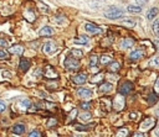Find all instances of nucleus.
<instances>
[{"label":"nucleus","instance_id":"43","mask_svg":"<svg viewBox=\"0 0 159 137\" xmlns=\"http://www.w3.org/2000/svg\"><path fill=\"white\" fill-rule=\"evenodd\" d=\"M155 135H157V136H159V127H158V128H157V131H155Z\"/></svg>","mask_w":159,"mask_h":137},{"label":"nucleus","instance_id":"15","mask_svg":"<svg viewBox=\"0 0 159 137\" xmlns=\"http://www.w3.org/2000/svg\"><path fill=\"white\" fill-rule=\"evenodd\" d=\"M88 41H89V39H88L87 36L81 35L78 39L75 40V43H76V45H83V46H86V45H88Z\"/></svg>","mask_w":159,"mask_h":137},{"label":"nucleus","instance_id":"21","mask_svg":"<svg viewBox=\"0 0 159 137\" xmlns=\"http://www.w3.org/2000/svg\"><path fill=\"white\" fill-rule=\"evenodd\" d=\"M127 10H128L129 13H132V14H139L142 11V8L141 6H137V5H129Z\"/></svg>","mask_w":159,"mask_h":137},{"label":"nucleus","instance_id":"24","mask_svg":"<svg viewBox=\"0 0 159 137\" xmlns=\"http://www.w3.org/2000/svg\"><path fill=\"white\" fill-rule=\"evenodd\" d=\"M71 53H72V56H74L75 58H82V57H83V52H82L81 50H72Z\"/></svg>","mask_w":159,"mask_h":137},{"label":"nucleus","instance_id":"12","mask_svg":"<svg viewBox=\"0 0 159 137\" xmlns=\"http://www.w3.org/2000/svg\"><path fill=\"white\" fill-rule=\"evenodd\" d=\"M19 68H20V71L21 72H26V71H29V68H30V62L27 61V59H21L20 61V63H19Z\"/></svg>","mask_w":159,"mask_h":137},{"label":"nucleus","instance_id":"10","mask_svg":"<svg viewBox=\"0 0 159 137\" xmlns=\"http://www.w3.org/2000/svg\"><path fill=\"white\" fill-rule=\"evenodd\" d=\"M133 46H134V40H132V39H124L122 41V48L123 50H129Z\"/></svg>","mask_w":159,"mask_h":137},{"label":"nucleus","instance_id":"40","mask_svg":"<svg viewBox=\"0 0 159 137\" xmlns=\"http://www.w3.org/2000/svg\"><path fill=\"white\" fill-rule=\"evenodd\" d=\"M154 45H155V47H157V50L159 51V41H154Z\"/></svg>","mask_w":159,"mask_h":137},{"label":"nucleus","instance_id":"7","mask_svg":"<svg viewBox=\"0 0 159 137\" xmlns=\"http://www.w3.org/2000/svg\"><path fill=\"white\" fill-rule=\"evenodd\" d=\"M54 28L52 27H50V26H45V27H42L41 30H40V32H39V35L41 36V37H51L52 35H54Z\"/></svg>","mask_w":159,"mask_h":137},{"label":"nucleus","instance_id":"17","mask_svg":"<svg viewBox=\"0 0 159 137\" xmlns=\"http://www.w3.org/2000/svg\"><path fill=\"white\" fill-rule=\"evenodd\" d=\"M158 13H159V10H158L157 8L149 9V11L147 13V19H148V20H154V17L158 15Z\"/></svg>","mask_w":159,"mask_h":137},{"label":"nucleus","instance_id":"23","mask_svg":"<svg viewBox=\"0 0 159 137\" xmlns=\"http://www.w3.org/2000/svg\"><path fill=\"white\" fill-rule=\"evenodd\" d=\"M158 96L159 95H154V93H152L150 95H149V98H148V102H149V104L150 105H153V104H157V100H158Z\"/></svg>","mask_w":159,"mask_h":137},{"label":"nucleus","instance_id":"33","mask_svg":"<svg viewBox=\"0 0 159 137\" xmlns=\"http://www.w3.org/2000/svg\"><path fill=\"white\" fill-rule=\"evenodd\" d=\"M117 136H128V130H125V128L124 130H119Z\"/></svg>","mask_w":159,"mask_h":137},{"label":"nucleus","instance_id":"30","mask_svg":"<svg viewBox=\"0 0 159 137\" xmlns=\"http://www.w3.org/2000/svg\"><path fill=\"white\" fill-rule=\"evenodd\" d=\"M154 93H155L157 95H159V77L157 78V80H155V83H154Z\"/></svg>","mask_w":159,"mask_h":137},{"label":"nucleus","instance_id":"19","mask_svg":"<svg viewBox=\"0 0 159 137\" xmlns=\"http://www.w3.org/2000/svg\"><path fill=\"white\" fill-rule=\"evenodd\" d=\"M113 61H112V57H109V56H101V58H100V63L101 64H103V65H107V64H109V63H112Z\"/></svg>","mask_w":159,"mask_h":137},{"label":"nucleus","instance_id":"25","mask_svg":"<svg viewBox=\"0 0 159 137\" xmlns=\"http://www.w3.org/2000/svg\"><path fill=\"white\" fill-rule=\"evenodd\" d=\"M91 117H92V115H91L89 113H85V114L80 115V120H81V121H87V120H89Z\"/></svg>","mask_w":159,"mask_h":137},{"label":"nucleus","instance_id":"9","mask_svg":"<svg viewBox=\"0 0 159 137\" xmlns=\"http://www.w3.org/2000/svg\"><path fill=\"white\" fill-rule=\"evenodd\" d=\"M77 94H78V96L80 98H82V99H89L91 96H92V91L89 90V89H86V88H80L78 90H77Z\"/></svg>","mask_w":159,"mask_h":137},{"label":"nucleus","instance_id":"2","mask_svg":"<svg viewBox=\"0 0 159 137\" xmlns=\"http://www.w3.org/2000/svg\"><path fill=\"white\" fill-rule=\"evenodd\" d=\"M63 64H65V68L69 71H75L80 67V62L75 57H67L65 59V62H63Z\"/></svg>","mask_w":159,"mask_h":137},{"label":"nucleus","instance_id":"16","mask_svg":"<svg viewBox=\"0 0 159 137\" xmlns=\"http://www.w3.org/2000/svg\"><path fill=\"white\" fill-rule=\"evenodd\" d=\"M121 24H122V25H124V26H127V27H136V25H137L136 20H133V19H128V17H125Z\"/></svg>","mask_w":159,"mask_h":137},{"label":"nucleus","instance_id":"20","mask_svg":"<svg viewBox=\"0 0 159 137\" xmlns=\"http://www.w3.org/2000/svg\"><path fill=\"white\" fill-rule=\"evenodd\" d=\"M19 105H20L21 110H27V109L30 108V105H31V102H30V100L24 99V100H21V101L19 102Z\"/></svg>","mask_w":159,"mask_h":137},{"label":"nucleus","instance_id":"1","mask_svg":"<svg viewBox=\"0 0 159 137\" xmlns=\"http://www.w3.org/2000/svg\"><path fill=\"white\" fill-rule=\"evenodd\" d=\"M124 15V11L122 9H118L116 6H111L106 13H105V16L107 19H111V20H118L121 19L122 16Z\"/></svg>","mask_w":159,"mask_h":137},{"label":"nucleus","instance_id":"28","mask_svg":"<svg viewBox=\"0 0 159 137\" xmlns=\"http://www.w3.org/2000/svg\"><path fill=\"white\" fill-rule=\"evenodd\" d=\"M150 65L152 67H159V56L150 61Z\"/></svg>","mask_w":159,"mask_h":137},{"label":"nucleus","instance_id":"32","mask_svg":"<svg viewBox=\"0 0 159 137\" xmlns=\"http://www.w3.org/2000/svg\"><path fill=\"white\" fill-rule=\"evenodd\" d=\"M119 69V64L117 63V62H112V65H111V71H113V72H117Z\"/></svg>","mask_w":159,"mask_h":137},{"label":"nucleus","instance_id":"36","mask_svg":"<svg viewBox=\"0 0 159 137\" xmlns=\"http://www.w3.org/2000/svg\"><path fill=\"white\" fill-rule=\"evenodd\" d=\"M5 109H6V104L3 102V101H0V113H3Z\"/></svg>","mask_w":159,"mask_h":137},{"label":"nucleus","instance_id":"41","mask_svg":"<svg viewBox=\"0 0 159 137\" xmlns=\"http://www.w3.org/2000/svg\"><path fill=\"white\" fill-rule=\"evenodd\" d=\"M137 2L139 3V4H144V3H147L148 0H137Z\"/></svg>","mask_w":159,"mask_h":137},{"label":"nucleus","instance_id":"26","mask_svg":"<svg viewBox=\"0 0 159 137\" xmlns=\"http://www.w3.org/2000/svg\"><path fill=\"white\" fill-rule=\"evenodd\" d=\"M152 28H153V31H154V33H157V35H159V20H157V21H154V24H153V26H152Z\"/></svg>","mask_w":159,"mask_h":137},{"label":"nucleus","instance_id":"8","mask_svg":"<svg viewBox=\"0 0 159 137\" xmlns=\"http://www.w3.org/2000/svg\"><path fill=\"white\" fill-rule=\"evenodd\" d=\"M86 82H87V74L86 73H78L77 76L74 77V83L77 84V85L85 84Z\"/></svg>","mask_w":159,"mask_h":137},{"label":"nucleus","instance_id":"31","mask_svg":"<svg viewBox=\"0 0 159 137\" xmlns=\"http://www.w3.org/2000/svg\"><path fill=\"white\" fill-rule=\"evenodd\" d=\"M89 64H91L92 67L97 64V57H96V56H91V57H89Z\"/></svg>","mask_w":159,"mask_h":137},{"label":"nucleus","instance_id":"11","mask_svg":"<svg viewBox=\"0 0 159 137\" xmlns=\"http://www.w3.org/2000/svg\"><path fill=\"white\" fill-rule=\"evenodd\" d=\"M154 125H155V120L149 117V119H147V120L141 125V128H142V130H148V128H150V127L154 126Z\"/></svg>","mask_w":159,"mask_h":137},{"label":"nucleus","instance_id":"6","mask_svg":"<svg viewBox=\"0 0 159 137\" xmlns=\"http://www.w3.org/2000/svg\"><path fill=\"white\" fill-rule=\"evenodd\" d=\"M144 54H145V51H144V50L137 48V50H134V51H132V52L129 53V58H131L132 61H138V59H141L142 57H144Z\"/></svg>","mask_w":159,"mask_h":137},{"label":"nucleus","instance_id":"27","mask_svg":"<svg viewBox=\"0 0 159 137\" xmlns=\"http://www.w3.org/2000/svg\"><path fill=\"white\" fill-rule=\"evenodd\" d=\"M81 108L83 109V110H86V111H88L89 109H91V104L88 101H83V102H81Z\"/></svg>","mask_w":159,"mask_h":137},{"label":"nucleus","instance_id":"35","mask_svg":"<svg viewBox=\"0 0 159 137\" xmlns=\"http://www.w3.org/2000/svg\"><path fill=\"white\" fill-rule=\"evenodd\" d=\"M56 124H57V121H56L55 119H50V120H49L47 126H50V127H51V126H56Z\"/></svg>","mask_w":159,"mask_h":137},{"label":"nucleus","instance_id":"34","mask_svg":"<svg viewBox=\"0 0 159 137\" xmlns=\"http://www.w3.org/2000/svg\"><path fill=\"white\" fill-rule=\"evenodd\" d=\"M30 137H34V136H36V137H40L41 136V133L38 131V130H34L33 132H30V135H29Z\"/></svg>","mask_w":159,"mask_h":137},{"label":"nucleus","instance_id":"13","mask_svg":"<svg viewBox=\"0 0 159 137\" xmlns=\"http://www.w3.org/2000/svg\"><path fill=\"white\" fill-rule=\"evenodd\" d=\"M9 52L13 53V54H16V56H21L22 52H24V48H22V46L16 45V46H13V47L9 50Z\"/></svg>","mask_w":159,"mask_h":137},{"label":"nucleus","instance_id":"22","mask_svg":"<svg viewBox=\"0 0 159 137\" xmlns=\"http://www.w3.org/2000/svg\"><path fill=\"white\" fill-rule=\"evenodd\" d=\"M46 69L49 71V73H45V76H46L47 78H56V77H57V73H56V71H54L51 67H47Z\"/></svg>","mask_w":159,"mask_h":137},{"label":"nucleus","instance_id":"14","mask_svg":"<svg viewBox=\"0 0 159 137\" xmlns=\"http://www.w3.org/2000/svg\"><path fill=\"white\" fill-rule=\"evenodd\" d=\"M25 130H26V127H25V125H22V124H18V125H15L14 128H13V131H14L15 135H22V133L25 132Z\"/></svg>","mask_w":159,"mask_h":137},{"label":"nucleus","instance_id":"4","mask_svg":"<svg viewBox=\"0 0 159 137\" xmlns=\"http://www.w3.org/2000/svg\"><path fill=\"white\" fill-rule=\"evenodd\" d=\"M56 50H57V46H56V43H55V42H52V41L46 42V43L44 45V47H42L44 53H46V54H49V56L54 54V53L56 52Z\"/></svg>","mask_w":159,"mask_h":137},{"label":"nucleus","instance_id":"3","mask_svg":"<svg viewBox=\"0 0 159 137\" xmlns=\"http://www.w3.org/2000/svg\"><path fill=\"white\" fill-rule=\"evenodd\" d=\"M85 30H86L88 33H93V35H100V33L103 32V28H102V27H98L97 25L91 24V22H87V24L85 25Z\"/></svg>","mask_w":159,"mask_h":137},{"label":"nucleus","instance_id":"29","mask_svg":"<svg viewBox=\"0 0 159 137\" xmlns=\"http://www.w3.org/2000/svg\"><path fill=\"white\" fill-rule=\"evenodd\" d=\"M9 53L10 52H8L6 50H0V58H3V59L4 58H8L9 57Z\"/></svg>","mask_w":159,"mask_h":137},{"label":"nucleus","instance_id":"44","mask_svg":"<svg viewBox=\"0 0 159 137\" xmlns=\"http://www.w3.org/2000/svg\"><path fill=\"white\" fill-rule=\"evenodd\" d=\"M158 116H159V110H158Z\"/></svg>","mask_w":159,"mask_h":137},{"label":"nucleus","instance_id":"18","mask_svg":"<svg viewBox=\"0 0 159 137\" xmlns=\"http://www.w3.org/2000/svg\"><path fill=\"white\" fill-rule=\"evenodd\" d=\"M112 84L111 83H103V84H101L100 85V91L101 93H109L111 90H112Z\"/></svg>","mask_w":159,"mask_h":137},{"label":"nucleus","instance_id":"39","mask_svg":"<svg viewBox=\"0 0 159 137\" xmlns=\"http://www.w3.org/2000/svg\"><path fill=\"white\" fill-rule=\"evenodd\" d=\"M76 115H77V110L75 109V110L71 111V117H76Z\"/></svg>","mask_w":159,"mask_h":137},{"label":"nucleus","instance_id":"37","mask_svg":"<svg viewBox=\"0 0 159 137\" xmlns=\"http://www.w3.org/2000/svg\"><path fill=\"white\" fill-rule=\"evenodd\" d=\"M138 117V114L137 113H131V115H129V119L131 120H136Z\"/></svg>","mask_w":159,"mask_h":137},{"label":"nucleus","instance_id":"5","mask_svg":"<svg viewBox=\"0 0 159 137\" xmlns=\"http://www.w3.org/2000/svg\"><path fill=\"white\" fill-rule=\"evenodd\" d=\"M132 90H133V84L131 82H124L119 87V94L121 95H127V94H129Z\"/></svg>","mask_w":159,"mask_h":137},{"label":"nucleus","instance_id":"42","mask_svg":"<svg viewBox=\"0 0 159 137\" xmlns=\"http://www.w3.org/2000/svg\"><path fill=\"white\" fill-rule=\"evenodd\" d=\"M134 136H137V137H138V136H144V133H136Z\"/></svg>","mask_w":159,"mask_h":137},{"label":"nucleus","instance_id":"38","mask_svg":"<svg viewBox=\"0 0 159 137\" xmlns=\"http://www.w3.org/2000/svg\"><path fill=\"white\" fill-rule=\"evenodd\" d=\"M0 46H2V47H8V41H5V40H0Z\"/></svg>","mask_w":159,"mask_h":137}]
</instances>
